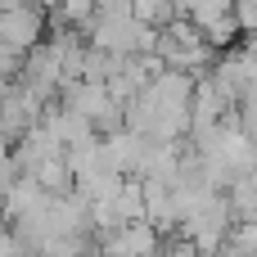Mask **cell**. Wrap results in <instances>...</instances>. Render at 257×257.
<instances>
[{
  "label": "cell",
  "mask_w": 257,
  "mask_h": 257,
  "mask_svg": "<svg viewBox=\"0 0 257 257\" xmlns=\"http://www.w3.org/2000/svg\"><path fill=\"white\" fill-rule=\"evenodd\" d=\"M45 32H50V9H45V5L18 0V5H5V9H0V36H5L14 50L27 54L32 45L45 41Z\"/></svg>",
  "instance_id": "obj_1"
},
{
  "label": "cell",
  "mask_w": 257,
  "mask_h": 257,
  "mask_svg": "<svg viewBox=\"0 0 257 257\" xmlns=\"http://www.w3.org/2000/svg\"><path fill=\"white\" fill-rule=\"evenodd\" d=\"M145 149H149V136H140V131H131V126H117V131H108L104 140H99V154H104V163L108 167H117V172H140V163H145Z\"/></svg>",
  "instance_id": "obj_2"
},
{
  "label": "cell",
  "mask_w": 257,
  "mask_h": 257,
  "mask_svg": "<svg viewBox=\"0 0 257 257\" xmlns=\"http://www.w3.org/2000/svg\"><path fill=\"white\" fill-rule=\"evenodd\" d=\"M32 176H36L50 194L77 190V176H72V167H68V154H50V158H41V163L32 167Z\"/></svg>",
  "instance_id": "obj_3"
},
{
  "label": "cell",
  "mask_w": 257,
  "mask_h": 257,
  "mask_svg": "<svg viewBox=\"0 0 257 257\" xmlns=\"http://www.w3.org/2000/svg\"><path fill=\"white\" fill-rule=\"evenodd\" d=\"M117 212H122V221H145L149 217V199H145V176L140 172H131L126 181H122V190H117Z\"/></svg>",
  "instance_id": "obj_4"
},
{
  "label": "cell",
  "mask_w": 257,
  "mask_h": 257,
  "mask_svg": "<svg viewBox=\"0 0 257 257\" xmlns=\"http://www.w3.org/2000/svg\"><path fill=\"white\" fill-rule=\"evenodd\" d=\"M95 14H99V0H63L59 9H50V23H63V27L86 32L95 23Z\"/></svg>",
  "instance_id": "obj_5"
},
{
  "label": "cell",
  "mask_w": 257,
  "mask_h": 257,
  "mask_svg": "<svg viewBox=\"0 0 257 257\" xmlns=\"http://www.w3.org/2000/svg\"><path fill=\"white\" fill-rule=\"evenodd\" d=\"M36 5H45V9H59V5H63V0H36Z\"/></svg>",
  "instance_id": "obj_6"
}]
</instances>
